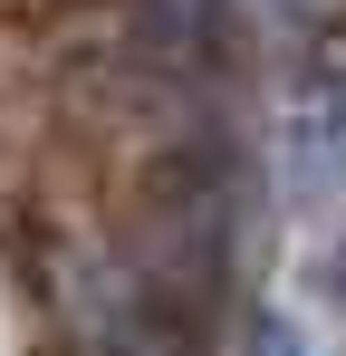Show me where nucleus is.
<instances>
[{"label":"nucleus","mask_w":346,"mask_h":356,"mask_svg":"<svg viewBox=\"0 0 346 356\" xmlns=\"http://www.w3.org/2000/svg\"><path fill=\"white\" fill-rule=\"evenodd\" d=\"M308 289H318V298L346 318V232H327L318 250H308Z\"/></svg>","instance_id":"obj_2"},{"label":"nucleus","mask_w":346,"mask_h":356,"mask_svg":"<svg viewBox=\"0 0 346 356\" xmlns=\"http://www.w3.org/2000/svg\"><path fill=\"white\" fill-rule=\"evenodd\" d=\"M288 154H298V183H308V193L346 174V77H318V87L298 97V125H288Z\"/></svg>","instance_id":"obj_1"},{"label":"nucleus","mask_w":346,"mask_h":356,"mask_svg":"<svg viewBox=\"0 0 346 356\" xmlns=\"http://www.w3.org/2000/svg\"><path fill=\"white\" fill-rule=\"evenodd\" d=\"M250 10H260L270 29H327V19H337V0H250Z\"/></svg>","instance_id":"obj_3"},{"label":"nucleus","mask_w":346,"mask_h":356,"mask_svg":"<svg viewBox=\"0 0 346 356\" xmlns=\"http://www.w3.org/2000/svg\"><path fill=\"white\" fill-rule=\"evenodd\" d=\"M240 356H308V337H298L288 318H270V308H260V318H250V347H240Z\"/></svg>","instance_id":"obj_4"}]
</instances>
